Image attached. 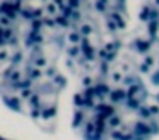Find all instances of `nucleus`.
Wrapping results in <instances>:
<instances>
[{
	"label": "nucleus",
	"instance_id": "f257e3e1",
	"mask_svg": "<svg viewBox=\"0 0 159 140\" xmlns=\"http://www.w3.org/2000/svg\"><path fill=\"white\" fill-rule=\"evenodd\" d=\"M0 91L41 118L67 97L94 140L159 135V0L0 2Z\"/></svg>",
	"mask_w": 159,
	"mask_h": 140
}]
</instances>
